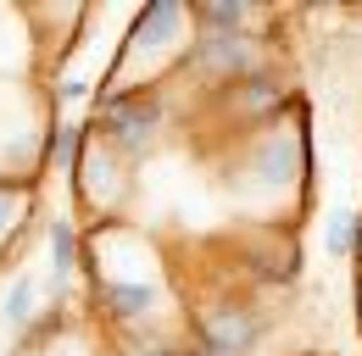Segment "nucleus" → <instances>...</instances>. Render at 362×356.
Returning a JSON list of instances; mask_svg holds the SVG:
<instances>
[{"label":"nucleus","mask_w":362,"mask_h":356,"mask_svg":"<svg viewBox=\"0 0 362 356\" xmlns=\"http://www.w3.org/2000/svg\"><path fill=\"white\" fill-rule=\"evenodd\" d=\"M168 123H173V84L168 89H112V95H100V117H95L90 129L117 156L145 162L168 139Z\"/></svg>","instance_id":"f257e3e1"},{"label":"nucleus","mask_w":362,"mask_h":356,"mask_svg":"<svg viewBox=\"0 0 362 356\" xmlns=\"http://www.w3.org/2000/svg\"><path fill=\"white\" fill-rule=\"evenodd\" d=\"M262 334H268V312L245 290L195 301V312H189V340H201V345H212L223 356H251L262 345Z\"/></svg>","instance_id":"f03ea898"},{"label":"nucleus","mask_w":362,"mask_h":356,"mask_svg":"<svg viewBox=\"0 0 362 356\" xmlns=\"http://www.w3.org/2000/svg\"><path fill=\"white\" fill-rule=\"evenodd\" d=\"M129 167H134V162L117 156L106 139H90V150H84V162H78V173H73V189H78V201L90 206L95 218L117 222L123 201H129Z\"/></svg>","instance_id":"7ed1b4c3"},{"label":"nucleus","mask_w":362,"mask_h":356,"mask_svg":"<svg viewBox=\"0 0 362 356\" xmlns=\"http://www.w3.org/2000/svg\"><path fill=\"white\" fill-rule=\"evenodd\" d=\"M45 245H50V301H67V284L90 262V239H84L78 218L62 212V218L45 222Z\"/></svg>","instance_id":"20e7f679"},{"label":"nucleus","mask_w":362,"mask_h":356,"mask_svg":"<svg viewBox=\"0 0 362 356\" xmlns=\"http://www.w3.org/2000/svg\"><path fill=\"white\" fill-rule=\"evenodd\" d=\"M28 218H34V184L0 178V256H11L17 239H28Z\"/></svg>","instance_id":"39448f33"},{"label":"nucleus","mask_w":362,"mask_h":356,"mask_svg":"<svg viewBox=\"0 0 362 356\" xmlns=\"http://www.w3.org/2000/svg\"><path fill=\"white\" fill-rule=\"evenodd\" d=\"M90 139H95L90 123H50L45 129V150H40V167H45V173H78Z\"/></svg>","instance_id":"423d86ee"},{"label":"nucleus","mask_w":362,"mask_h":356,"mask_svg":"<svg viewBox=\"0 0 362 356\" xmlns=\"http://www.w3.org/2000/svg\"><path fill=\"white\" fill-rule=\"evenodd\" d=\"M40 278L34 273H17L11 284H6V307H0V317H6V328H17V334H28L34 323H40Z\"/></svg>","instance_id":"0eeeda50"},{"label":"nucleus","mask_w":362,"mask_h":356,"mask_svg":"<svg viewBox=\"0 0 362 356\" xmlns=\"http://www.w3.org/2000/svg\"><path fill=\"white\" fill-rule=\"evenodd\" d=\"M323 245H329L334 262L362 256V212H334V218L323 222Z\"/></svg>","instance_id":"6e6552de"},{"label":"nucleus","mask_w":362,"mask_h":356,"mask_svg":"<svg viewBox=\"0 0 362 356\" xmlns=\"http://www.w3.org/2000/svg\"><path fill=\"white\" fill-rule=\"evenodd\" d=\"M179 356H223V351H212V345H201V340H189V345H184Z\"/></svg>","instance_id":"1a4fd4ad"},{"label":"nucleus","mask_w":362,"mask_h":356,"mask_svg":"<svg viewBox=\"0 0 362 356\" xmlns=\"http://www.w3.org/2000/svg\"><path fill=\"white\" fill-rule=\"evenodd\" d=\"M357 323H362V284H357Z\"/></svg>","instance_id":"9d476101"}]
</instances>
